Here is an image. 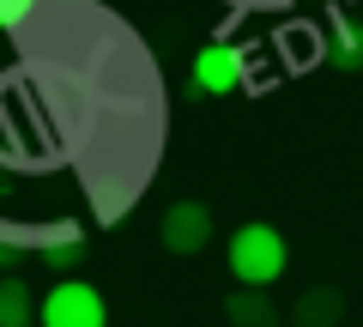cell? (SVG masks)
I'll return each instance as SVG.
<instances>
[{"label":"cell","instance_id":"1","mask_svg":"<svg viewBox=\"0 0 363 327\" xmlns=\"http://www.w3.org/2000/svg\"><path fill=\"white\" fill-rule=\"evenodd\" d=\"M285 267H291V243H285L279 224L248 218V224H236V231H230V279H236V285L267 291V285L285 279Z\"/></svg>","mask_w":363,"mask_h":327},{"label":"cell","instance_id":"2","mask_svg":"<svg viewBox=\"0 0 363 327\" xmlns=\"http://www.w3.org/2000/svg\"><path fill=\"white\" fill-rule=\"evenodd\" d=\"M248 79V49L230 37H212L206 49H194V67H188V97L206 104V97H230Z\"/></svg>","mask_w":363,"mask_h":327},{"label":"cell","instance_id":"3","mask_svg":"<svg viewBox=\"0 0 363 327\" xmlns=\"http://www.w3.org/2000/svg\"><path fill=\"white\" fill-rule=\"evenodd\" d=\"M37 321L43 327H109V303H104V291L91 285V279H55L49 291H43V303H37Z\"/></svg>","mask_w":363,"mask_h":327},{"label":"cell","instance_id":"4","mask_svg":"<svg viewBox=\"0 0 363 327\" xmlns=\"http://www.w3.org/2000/svg\"><path fill=\"white\" fill-rule=\"evenodd\" d=\"M157 243L169 255H200L212 243V206L206 200H169L157 218Z\"/></svg>","mask_w":363,"mask_h":327},{"label":"cell","instance_id":"5","mask_svg":"<svg viewBox=\"0 0 363 327\" xmlns=\"http://www.w3.org/2000/svg\"><path fill=\"white\" fill-rule=\"evenodd\" d=\"M285 321L291 327H339V321H345V291H339V285L297 291V303L285 309Z\"/></svg>","mask_w":363,"mask_h":327},{"label":"cell","instance_id":"6","mask_svg":"<svg viewBox=\"0 0 363 327\" xmlns=\"http://www.w3.org/2000/svg\"><path fill=\"white\" fill-rule=\"evenodd\" d=\"M224 315H230V327H279L285 321V309L272 303V291H255V285L230 291L224 297Z\"/></svg>","mask_w":363,"mask_h":327},{"label":"cell","instance_id":"7","mask_svg":"<svg viewBox=\"0 0 363 327\" xmlns=\"http://www.w3.org/2000/svg\"><path fill=\"white\" fill-rule=\"evenodd\" d=\"M327 61H333L339 73H363V18H357V13H339V18H333Z\"/></svg>","mask_w":363,"mask_h":327},{"label":"cell","instance_id":"8","mask_svg":"<svg viewBox=\"0 0 363 327\" xmlns=\"http://www.w3.org/2000/svg\"><path fill=\"white\" fill-rule=\"evenodd\" d=\"M37 321V291L18 273H0V327H30Z\"/></svg>","mask_w":363,"mask_h":327},{"label":"cell","instance_id":"9","mask_svg":"<svg viewBox=\"0 0 363 327\" xmlns=\"http://www.w3.org/2000/svg\"><path fill=\"white\" fill-rule=\"evenodd\" d=\"M85 249H91V243H85V231H73V224H67V231H55L49 243L37 249V261L49 267V273H61V279H67L79 261H85Z\"/></svg>","mask_w":363,"mask_h":327},{"label":"cell","instance_id":"10","mask_svg":"<svg viewBox=\"0 0 363 327\" xmlns=\"http://www.w3.org/2000/svg\"><path fill=\"white\" fill-rule=\"evenodd\" d=\"M30 13H37V0H0V31H13V25H25Z\"/></svg>","mask_w":363,"mask_h":327},{"label":"cell","instance_id":"11","mask_svg":"<svg viewBox=\"0 0 363 327\" xmlns=\"http://www.w3.org/2000/svg\"><path fill=\"white\" fill-rule=\"evenodd\" d=\"M0 273H18V249L13 243H0Z\"/></svg>","mask_w":363,"mask_h":327}]
</instances>
